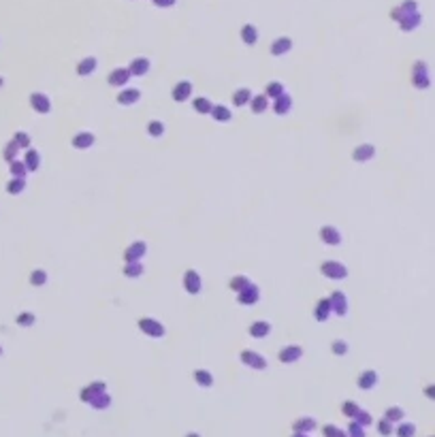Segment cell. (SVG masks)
I'll use <instances>...</instances> for the list:
<instances>
[{"instance_id": "cell-47", "label": "cell", "mask_w": 435, "mask_h": 437, "mask_svg": "<svg viewBox=\"0 0 435 437\" xmlns=\"http://www.w3.org/2000/svg\"><path fill=\"white\" fill-rule=\"evenodd\" d=\"M13 143L17 145V147H30V137H28V132H24V130L15 132Z\"/></svg>"}, {"instance_id": "cell-20", "label": "cell", "mask_w": 435, "mask_h": 437, "mask_svg": "<svg viewBox=\"0 0 435 437\" xmlns=\"http://www.w3.org/2000/svg\"><path fill=\"white\" fill-rule=\"evenodd\" d=\"M96 68H98V60H96L94 56H88V58H83V60L77 62V75L79 77H90Z\"/></svg>"}, {"instance_id": "cell-34", "label": "cell", "mask_w": 435, "mask_h": 437, "mask_svg": "<svg viewBox=\"0 0 435 437\" xmlns=\"http://www.w3.org/2000/svg\"><path fill=\"white\" fill-rule=\"evenodd\" d=\"M143 271H145V269H143L141 260L126 262V267H124V275H126V277H141Z\"/></svg>"}, {"instance_id": "cell-35", "label": "cell", "mask_w": 435, "mask_h": 437, "mask_svg": "<svg viewBox=\"0 0 435 437\" xmlns=\"http://www.w3.org/2000/svg\"><path fill=\"white\" fill-rule=\"evenodd\" d=\"M164 122H160V120H152L147 124V134L149 137H154V139H160L164 134Z\"/></svg>"}, {"instance_id": "cell-5", "label": "cell", "mask_w": 435, "mask_h": 437, "mask_svg": "<svg viewBox=\"0 0 435 437\" xmlns=\"http://www.w3.org/2000/svg\"><path fill=\"white\" fill-rule=\"evenodd\" d=\"M237 301H239V305H243V307L256 305L260 301V288L252 282L248 288H243L241 292H237Z\"/></svg>"}, {"instance_id": "cell-12", "label": "cell", "mask_w": 435, "mask_h": 437, "mask_svg": "<svg viewBox=\"0 0 435 437\" xmlns=\"http://www.w3.org/2000/svg\"><path fill=\"white\" fill-rule=\"evenodd\" d=\"M303 354H305V350L301 346H297V343H292V346H284L277 356H280V360L284 365H292V363H297V360L303 358Z\"/></svg>"}, {"instance_id": "cell-17", "label": "cell", "mask_w": 435, "mask_h": 437, "mask_svg": "<svg viewBox=\"0 0 435 437\" xmlns=\"http://www.w3.org/2000/svg\"><path fill=\"white\" fill-rule=\"evenodd\" d=\"M373 158H375V147L371 143L358 145L352 152V160H356V162H369V160H373Z\"/></svg>"}, {"instance_id": "cell-41", "label": "cell", "mask_w": 435, "mask_h": 437, "mask_svg": "<svg viewBox=\"0 0 435 437\" xmlns=\"http://www.w3.org/2000/svg\"><path fill=\"white\" fill-rule=\"evenodd\" d=\"M331 352L335 356H346L348 354V341H343V339H335V341L331 343Z\"/></svg>"}, {"instance_id": "cell-9", "label": "cell", "mask_w": 435, "mask_h": 437, "mask_svg": "<svg viewBox=\"0 0 435 437\" xmlns=\"http://www.w3.org/2000/svg\"><path fill=\"white\" fill-rule=\"evenodd\" d=\"M30 107L36 113H41V115H47V113L51 111V100H49V96L43 94V92H32L30 94Z\"/></svg>"}, {"instance_id": "cell-38", "label": "cell", "mask_w": 435, "mask_h": 437, "mask_svg": "<svg viewBox=\"0 0 435 437\" xmlns=\"http://www.w3.org/2000/svg\"><path fill=\"white\" fill-rule=\"evenodd\" d=\"M109 403H111V397L107 395V390H105V392H100V395H96L92 401H90V405L94 409H105V407H109Z\"/></svg>"}, {"instance_id": "cell-37", "label": "cell", "mask_w": 435, "mask_h": 437, "mask_svg": "<svg viewBox=\"0 0 435 437\" xmlns=\"http://www.w3.org/2000/svg\"><path fill=\"white\" fill-rule=\"evenodd\" d=\"M47 279H49V275H47L45 269H34V271L30 273V282L32 286H45Z\"/></svg>"}, {"instance_id": "cell-19", "label": "cell", "mask_w": 435, "mask_h": 437, "mask_svg": "<svg viewBox=\"0 0 435 437\" xmlns=\"http://www.w3.org/2000/svg\"><path fill=\"white\" fill-rule=\"evenodd\" d=\"M248 333H250V337H254V339H265L271 333V322L269 320H256L254 324H250Z\"/></svg>"}, {"instance_id": "cell-30", "label": "cell", "mask_w": 435, "mask_h": 437, "mask_svg": "<svg viewBox=\"0 0 435 437\" xmlns=\"http://www.w3.org/2000/svg\"><path fill=\"white\" fill-rule=\"evenodd\" d=\"M252 90L250 88H239V90H235L233 92V105L235 107H245L250 102V98H252Z\"/></svg>"}, {"instance_id": "cell-52", "label": "cell", "mask_w": 435, "mask_h": 437, "mask_svg": "<svg viewBox=\"0 0 435 437\" xmlns=\"http://www.w3.org/2000/svg\"><path fill=\"white\" fill-rule=\"evenodd\" d=\"M152 2H154L158 9H169V7H173L177 0H152Z\"/></svg>"}, {"instance_id": "cell-24", "label": "cell", "mask_w": 435, "mask_h": 437, "mask_svg": "<svg viewBox=\"0 0 435 437\" xmlns=\"http://www.w3.org/2000/svg\"><path fill=\"white\" fill-rule=\"evenodd\" d=\"M105 390H107V384H105V382H92V384H90L88 388H83V390H81V401L90 403L96 395H100V392H105Z\"/></svg>"}, {"instance_id": "cell-6", "label": "cell", "mask_w": 435, "mask_h": 437, "mask_svg": "<svg viewBox=\"0 0 435 437\" xmlns=\"http://www.w3.org/2000/svg\"><path fill=\"white\" fill-rule=\"evenodd\" d=\"M184 290L188 294H198L203 290V279H201V275H198V271L188 269L184 273Z\"/></svg>"}, {"instance_id": "cell-32", "label": "cell", "mask_w": 435, "mask_h": 437, "mask_svg": "<svg viewBox=\"0 0 435 437\" xmlns=\"http://www.w3.org/2000/svg\"><path fill=\"white\" fill-rule=\"evenodd\" d=\"M292 429H294V433H309V431H314V429H316V420H314V418H309V416L299 418L297 422L292 424Z\"/></svg>"}, {"instance_id": "cell-29", "label": "cell", "mask_w": 435, "mask_h": 437, "mask_svg": "<svg viewBox=\"0 0 435 437\" xmlns=\"http://www.w3.org/2000/svg\"><path fill=\"white\" fill-rule=\"evenodd\" d=\"M211 107H213V102H211V98H207V96H196V98L192 100V109L196 113H201V115H209Z\"/></svg>"}, {"instance_id": "cell-2", "label": "cell", "mask_w": 435, "mask_h": 437, "mask_svg": "<svg viewBox=\"0 0 435 437\" xmlns=\"http://www.w3.org/2000/svg\"><path fill=\"white\" fill-rule=\"evenodd\" d=\"M320 273L324 275L326 279H333V282H339V279L348 277V267L339 260H324L320 264Z\"/></svg>"}, {"instance_id": "cell-48", "label": "cell", "mask_w": 435, "mask_h": 437, "mask_svg": "<svg viewBox=\"0 0 435 437\" xmlns=\"http://www.w3.org/2000/svg\"><path fill=\"white\" fill-rule=\"evenodd\" d=\"M322 433H324V437H348L341 429H337L335 424H326V427L322 429Z\"/></svg>"}, {"instance_id": "cell-39", "label": "cell", "mask_w": 435, "mask_h": 437, "mask_svg": "<svg viewBox=\"0 0 435 437\" xmlns=\"http://www.w3.org/2000/svg\"><path fill=\"white\" fill-rule=\"evenodd\" d=\"M403 416H405V412L401 407H388L386 409V420H388V422H401V420H403Z\"/></svg>"}, {"instance_id": "cell-33", "label": "cell", "mask_w": 435, "mask_h": 437, "mask_svg": "<svg viewBox=\"0 0 435 437\" xmlns=\"http://www.w3.org/2000/svg\"><path fill=\"white\" fill-rule=\"evenodd\" d=\"M250 284H252V279L248 277V275H241V273H239V275H235V277L228 282V288L233 290V292H241V290L248 288Z\"/></svg>"}, {"instance_id": "cell-8", "label": "cell", "mask_w": 435, "mask_h": 437, "mask_svg": "<svg viewBox=\"0 0 435 437\" xmlns=\"http://www.w3.org/2000/svg\"><path fill=\"white\" fill-rule=\"evenodd\" d=\"M329 303H331V311L335 316H346L348 314V296H346V292H341V290L331 292Z\"/></svg>"}, {"instance_id": "cell-46", "label": "cell", "mask_w": 435, "mask_h": 437, "mask_svg": "<svg viewBox=\"0 0 435 437\" xmlns=\"http://www.w3.org/2000/svg\"><path fill=\"white\" fill-rule=\"evenodd\" d=\"M11 173H13V177H21V179H24L26 173H28V169H26L24 162H17V160H13V162H11Z\"/></svg>"}, {"instance_id": "cell-36", "label": "cell", "mask_w": 435, "mask_h": 437, "mask_svg": "<svg viewBox=\"0 0 435 437\" xmlns=\"http://www.w3.org/2000/svg\"><path fill=\"white\" fill-rule=\"evenodd\" d=\"M284 92H286V88H284L282 81H271L269 85H267V90H265V96H267V98H277V96L284 94Z\"/></svg>"}, {"instance_id": "cell-50", "label": "cell", "mask_w": 435, "mask_h": 437, "mask_svg": "<svg viewBox=\"0 0 435 437\" xmlns=\"http://www.w3.org/2000/svg\"><path fill=\"white\" fill-rule=\"evenodd\" d=\"M378 431H380V435H390V433L395 431V429H393V422H388L386 418H382V420L378 422Z\"/></svg>"}, {"instance_id": "cell-43", "label": "cell", "mask_w": 435, "mask_h": 437, "mask_svg": "<svg viewBox=\"0 0 435 437\" xmlns=\"http://www.w3.org/2000/svg\"><path fill=\"white\" fill-rule=\"evenodd\" d=\"M15 322H17L19 326H32V324H34V322H36V316L32 314V311H21V314L17 316V320H15Z\"/></svg>"}, {"instance_id": "cell-54", "label": "cell", "mask_w": 435, "mask_h": 437, "mask_svg": "<svg viewBox=\"0 0 435 437\" xmlns=\"http://www.w3.org/2000/svg\"><path fill=\"white\" fill-rule=\"evenodd\" d=\"M292 437H307V435H305V433H294Z\"/></svg>"}, {"instance_id": "cell-13", "label": "cell", "mask_w": 435, "mask_h": 437, "mask_svg": "<svg viewBox=\"0 0 435 437\" xmlns=\"http://www.w3.org/2000/svg\"><path fill=\"white\" fill-rule=\"evenodd\" d=\"M145 254H147V243L145 241H135L126 247L124 252V260L126 262H135V260H143Z\"/></svg>"}, {"instance_id": "cell-42", "label": "cell", "mask_w": 435, "mask_h": 437, "mask_svg": "<svg viewBox=\"0 0 435 437\" xmlns=\"http://www.w3.org/2000/svg\"><path fill=\"white\" fill-rule=\"evenodd\" d=\"M397 435L399 437H414L416 435V424L412 422H401L399 429H397Z\"/></svg>"}, {"instance_id": "cell-40", "label": "cell", "mask_w": 435, "mask_h": 437, "mask_svg": "<svg viewBox=\"0 0 435 437\" xmlns=\"http://www.w3.org/2000/svg\"><path fill=\"white\" fill-rule=\"evenodd\" d=\"M24 188H26V179H21V177H15V179L9 181L7 192L9 194H19V192H24Z\"/></svg>"}, {"instance_id": "cell-49", "label": "cell", "mask_w": 435, "mask_h": 437, "mask_svg": "<svg viewBox=\"0 0 435 437\" xmlns=\"http://www.w3.org/2000/svg\"><path fill=\"white\" fill-rule=\"evenodd\" d=\"M17 152H19V147H17V145H15L13 141H11L7 147H4V158H7L9 162H13V160L17 158Z\"/></svg>"}, {"instance_id": "cell-18", "label": "cell", "mask_w": 435, "mask_h": 437, "mask_svg": "<svg viewBox=\"0 0 435 437\" xmlns=\"http://www.w3.org/2000/svg\"><path fill=\"white\" fill-rule=\"evenodd\" d=\"M141 100V90L139 88H124L117 94V102L124 107H130V105H137Z\"/></svg>"}, {"instance_id": "cell-27", "label": "cell", "mask_w": 435, "mask_h": 437, "mask_svg": "<svg viewBox=\"0 0 435 437\" xmlns=\"http://www.w3.org/2000/svg\"><path fill=\"white\" fill-rule=\"evenodd\" d=\"M331 314H333V311H331L329 299H320V301H318V305H316V309H314V318H316L318 322H326Z\"/></svg>"}, {"instance_id": "cell-51", "label": "cell", "mask_w": 435, "mask_h": 437, "mask_svg": "<svg viewBox=\"0 0 435 437\" xmlns=\"http://www.w3.org/2000/svg\"><path fill=\"white\" fill-rule=\"evenodd\" d=\"M348 431H350V437H365V431H363V427H361V424H356V422H352V424H350V429H348Z\"/></svg>"}, {"instance_id": "cell-28", "label": "cell", "mask_w": 435, "mask_h": 437, "mask_svg": "<svg viewBox=\"0 0 435 437\" xmlns=\"http://www.w3.org/2000/svg\"><path fill=\"white\" fill-rule=\"evenodd\" d=\"M24 164H26V169H28V173L30 171L36 173L39 166H41V154L36 152V149H28V152H26V158H24Z\"/></svg>"}, {"instance_id": "cell-44", "label": "cell", "mask_w": 435, "mask_h": 437, "mask_svg": "<svg viewBox=\"0 0 435 437\" xmlns=\"http://www.w3.org/2000/svg\"><path fill=\"white\" fill-rule=\"evenodd\" d=\"M358 403H354V401H343V405H341V412H343V416H348V418H354L356 416V412H358Z\"/></svg>"}, {"instance_id": "cell-10", "label": "cell", "mask_w": 435, "mask_h": 437, "mask_svg": "<svg viewBox=\"0 0 435 437\" xmlns=\"http://www.w3.org/2000/svg\"><path fill=\"white\" fill-rule=\"evenodd\" d=\"M126 68L130 71V77H145L149 73V68H152V62H149V58L139 56V58H132Z\"/></svg>"}, {"instance_id": "cell-11", "label": "cell", "mask_w": 435, "mask_h": 437, "mask_svg": "<svg viewBox=\"0 0 435 437\" xmlns=\"http://www.w3.org/2000/svg\"><path fill=\"white\" fill-rule=\"evenodd\" d=\"M192 81H188V79H181V81H177L173 85V90H171V98H173L175 102H186L188 98L192 96Z\"/></svg>"}, {"instance_id": "cell-7", "label": "cell", "mask_w": 435, "mask_h": 437, "mask_svg": "<svg viewBox=\"0 0 435 437\" xmlns=\"http://www.w3.org/2000/svg\"><path fill=\"white\" fill-rule=\"evenodd\" d=\"M130 71H128L126 66H120V68H113V71L109 73V77H107V83L111 85V88H126L128 81H130Z\"/></svg>"}, {"instance_id": "cell-3", "label": "cell", "mask_w": 435, "mask_h": 437, "mask_svg": "<svg viewBox=\"0 0 435 437\" xmlns=\"http://www.w3.org/2000/svg\"><path fill=\"white\" fill-rule=\"evenodd\" d=\"M412 83L414 88L418 90H425L431 85V77H429V68H427V62L418 60L414 62V71H412Z\"/></svg>"}, {"instance_id": "cell-31", "label": "cell", "mask_w": 435, "mask_h": 437, "mask_svg": "<svg viewBox=\"0 0 435 437\" xmlns=\"http://www.w3.org/2000/svg\"><path fill=\"white\" fill-rule=\"evenodd\" d=\"M194 382L198 386H203V388H211L213 386V375H211V371H207V369H196L194 371Z\"/></svg>"}, {"instance_id": "cell-14", "label": "cell", "mask_w": 435, "mask_h": 437, "mask_svg": "<svg viewBox=\"0 0 435 437\" xmlns=\"http://www.w3.org/2000/svg\"><path fill=\"white\" fill-rule=\"evenodd\" d=\"M318 235H320V241H322V243H326V245H339L343 241L341 230L335 228V226H322Z\"/></svg>"}, {"instance_id": "cell-4", "label": "cell", "mask_w": 435, "mask_h": 437, "mask_svg": "<svg viewBox=\"0 0 435 437\" xmlns=\"http://www.w3.org/2000/svg\"><path fill=\"white\" fill-rule=\"evenodd\" d=\"M239 358L245 367H250V369H254V371L267 369V358L260 352H254V350H241Z\"/></svg>"}, {"instance_id": "cell-22", "label": "cell", "mask_w": 435, "mask_h": 437, "mask_svg": "<svg viewBox=\"0 0 435 437\" xmlns=\"http://www.w3.org/2000/svg\"><path fill=\"white\" fill-rule=\"evenodd\" d=\"M271 107H273V111H275L277 115H286V113L292 109V98H290V94L284 92V94H280L277 98H273Z\"/></svg>"}, {"instance_id": "cell-26", "label": "cell", "mask_w": 435, "mask_h": 437, "mask_svg": "<svg viewBox=\"0 0 435 437\" xmlns=\"http://www.w3.org/2000/svg\"><path fill=\"white\" fill-rule=\"evenodd\" d=\"M248 105H250V109L254 113H265L271 107V98H267L265 94H258V96H252Z\"/></svg>"}, {"instance_id": "cell-23", "label": "cell", "mask_w": 435, "mask_h": 437, "mask_svg": "<svg viewBox=\"0 0 435 437\" xmlns=\"http://www.w3.org/2000/svg\"><path fill=\"white\" fill-rule=\"evenodd\" d=\"M209 115H211L216 122H220V124H228L230 120H233V111H230L228 107H224V105H213L211 111H209Z\"/></svg>"}, {"instance_id": "cell-55", "label": "cell", "mask_w": 435, "mask_h": 437, "mask_svg": "<svg viewBox=\"0 0 435 437\" xmlns=\"http://www.w3.org/2000/svg\"><path fill=\"white\" fill-rule=\"evenodd\" d=\"M0 85H2V77H0Z\"/></svg>"}, {"instance_id": "cell-25", "label": "cell", "mask_w": 435, "mask_h": 437, "mask_svg": "<svg viewBox=\"0 0 435 437\" xmlns=\"http://www.w3.org/2000/svg\"><path fill=\"white\" fill-rule=\"evenodd\" d=\"M239 34L245 45H256V43H258V28H256L254 24H245Z\"/></svg>"}, {"instance_id": "cell-15", "label": "cell", "mask_w": 435, "mask_h": 437, "mask_svg": "<svg viewBox=\"0 0 435 437\" xmlns=\"http://www.w3.org/2000/svg\"><path fill=\"white\" fill-rule=\"evenodd\" d=\"M94 143H96V134L90 132V130H81L71 139V145L75 149H90Z\"/></svg>"}, {"instance_id": "cell-16", "label": "cell", "mask_w": 435, "mask_h": 437, "mask_svg": "<svg viewBox=\"0 0 435 437\" xmlns=\"http://www.w3.org/2000/svg\"><path fill=\"white\" fill-rule=\"evenodd\" d=\"M292 49V39L290 36H277L275 41L271 43V47H269V51H271V56H286V53Z\"/></svg>"}, {"instance_id": "cell-1", "label": "cell", "mask_w": 435, "mask_h": 437, "mask_svg": "<svg viewBox=\"0 0 435 437\" xmlns=\"http://www.w3.org/2000/svg\"><path fill=\"white\" fill-rule=\"evenodd\" d=\"M139 331H141L143 335L154 337V339H162L166 335V326L160 320H156V318H149V316L139 318Z\"/></svg>"}, {"instance_id": "cell-53", "label": "cell", "mask_w": 435, "mask_h": 437, "mask_svg": "<svg viewBox=\"0 0 435 437\" xmlns=\"http://www.w3.org/2000/svg\"><path fill=\"white\" fill-rule=\"evenodd\" d=\"M186 437H201V435H198V433H188Z\"/></svg>"}, {"instance_id": "cell-45", "label": "cell", "mask_w": 435, "mask_h": 437, "mask_svg": "<svg viewBox=\"0 0 435 437\" xmlns=\"http://www.w3.org/2000/svg\"><path fill=\"white\" fill-rule=\"evenodd\" d=\"M354 422L361 424V427H367V424H371V422H373V418L369 416V412H365V409H358L356 416H354Z\"/></svg>"}, {"instance_id": "cell-21", "label": "cell", "mask_w": 435, "mask_h": 437, "mask_svg": "<svg viewBox=\"0 0 435 437\" xmlns=\"http://www.w3.org/2000/svg\"><path fill=\"white\" fill-rule=\"evenodd\" d=\"M356 384H358V388H361V390H371V388L378 384V373H375L373 369H365L363 373L358 375Z\"/></svg>"}]
</instances>
